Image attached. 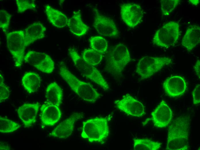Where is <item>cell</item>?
<instances>
[{
	"label": "cell",
	"mask_w": 200,
	"mask_h": 150,
	"mask_svg": "<svg viewBox=\"0 0 200 150\" xmlns=\"http://www.w3.org/2000/svg\"><path fill=\"white\" fill-rule=\"evenodd\" d=\"M190 117L182 115L172 121L168 128L166 150L189 149V142Z\"/></svg>",
	"instance_id": "obj_1"
},
{
	"label": "cell",
	"mask_w": 200,
	"mask_h": 150,
	"mask_svg": "<svg viewBox=\"0 0 200 150\" xmlns=\"http://www.w3.org/2000/svg\"><path fill=\"white\" fill-rule=\"evenodd\" d=\"M59 74L71 89L83 100L94 102L100 97V94L90 84L82 81L76 78L63 62L59 64Z\"/></svg>",
	"instance_id": "obj_2"
},
{
	"label": "cell",
	"mask_w": 200,
	"mask_h": 150,
	"mask_svg": "<svg viewBox=\"0 0 200 150\" xmlns=\"http://www.w3.org/2000/svg\"><path fill=\"white\" fill-rule=\"evenodd\" d=\"M109 133L107 119L96 117L83 123L81 137L91 142H101L107 138Z\"/></svg>",
	"instance_id": "obj_3"
},
{
	"label": "cell",
	"mask_w": 200,
	"mask_h": 150,
	"mask_svg": "<svg viewBox=\"0 0 200 150\" xmlns=\"http://www.w3.org/2000/svg\"><path fill=\"white\" fill-rule=\"evenodd\" d=\"M105 69L114 76L120 75L131 60L129 51L123 44L119 43L112 47L106 56Z\"/></svg>",
	"instance_id": "obj_4"
},
{
	"label": "cell",
	"mask_w": 200,
	"mask_h": 150,
	"mask_svg": "<svg viewBox=\"0 0 200 150\" xmlns=\"http://www.w3.org/2000/svg\"><path fill=\"white\" fill-rule=\"evenodd\" d=\"M68 51L74 65L81 73L105 91L109 89L108 83L97 68L86 63L74 49L69 48Z\"/></svg>",
	"instance_id": "obj_5"
},
{
	"label": "cell",
	"mask_w": 200,
	"mask_h": 150,
	"mask_svg": "<svg viewBox=\"0 0 200 150\" xmlns=\"http://www.w3.org/2000/svg\"><path fill=\"white\" fill-rule=\"evenodd\" d=\"M172 62V59L169 57L145 56L139 60L136 72L141 80L147 79Z\"/></svg>",
	"instance_id": "obj_6"
},
{
	"label": "cell",
	"mask_w": 200,
	"mask_h": 150,
	"mask_svg": "<svg viewBox=\"0 0 200 150\" xmlns=\"http://www.w3.org/2000/svg\"><path fill=\"white\" fill-rule=\"evenodd\" d=\"M7 45L13 58L15 66L20 67L24 61L27 47L24 40V31H12L6 33Z\"/></svg>",
	"instance_id": "obj_7"
},
{
	"label": "cell",
	"mask_w": 200,
	"mask_h": 150,
	"mask_svg": "<svg viewBox=\"0 0 200 150\" xmlns=\"http://www.w3.org/2000/svg\"><path fill=\"white\" fill-rule=\"evenodd\" d=\"M180 26L175 22L170 21L157 30L153 38V43L159 47L167 48L174 46L180 35Z\"/></svg>",
	"instance_id": "obj_8"
},
{
	"label": "cell",
	"mask_w": 200,
	"mask_h": 150,
	"mask_svg": "<svg viewBox=\"0 0 200 150\" xmlns=\"http://www.w3.org/2000/svg\"><path fill=\"white\" fill-rule=\"evenodd\" d=\"M24 61L38 70L47 74L53 72L54 62L47 54L35 51H29L24 57Z\"/></svg>",
	"instance_id": "obj_9"
},
{
	"label": "cell",
	"mask_w": 200,
	"mask_h": 150,
	"mask_svg": "<svg viewBox=\"0 0 200 150\" xmlns=\"http://www.w3.org/2000/svg\"><path fill=\"white\" fill-rule=\"evenodd\" d=\"M94 19L93 25L97 32L104 36L116 38L119 32L114 20L100 13L96 8L93 9Z\"/></svg>",
	"instance_id": "obj_10"
},
{
	"label": "cell",
	"mask_w": 200,
	"mask_h": 150,
	"mask_svg": "<svg viewBox=\"0 0 200 150\" xmlns=\"http://www.w3.org/2000/svg\"><path fill=\"white\" fill-rule=\"evenodd\" d=\"M120 14L124 23L130 28H134L142 22L143 11L141 6L138 4L124 3L120 6Z\"/></svg>",
	"instance_id": "obj_11"
},
{
	"label": "cell",
	"mask_w": 200,
	"mask_h": 150,
	"mask_svg": "<svg viewBox=\"0 0 200 150\" xmlns=\"http://www.w3.org/2000/svg\"><path fill=\"white\" fill-rule=\"evenodd\" d=\"M114 104L119 109L130 116L140 118L146 114L143 104L128 94L115 101Z\"/></svg>",
	"instance_id": "obj_12"
},
{
	"label": "cell",
	"mask_w": 200,
	"mask_h": 150,
	"mask_svg": "<svg viewBox=\"0 0 200 150\" xmlns=\"http://www.w3.org/2000/svg\"><path fill=\"white\" fill-rule=\"evenodd\" d=\"M172 115L169 107L165 101L162 100L151 112V119L155 127H166L170 123Z\"/></svg>",
	"instance_id": "obj_13"
},
{
	"label": "cell",
	"mask_w": 200,
	"mask_h": 150,
	"mask_svg": "<svg viewBox=\"0 0 200 150\" xmlns=\"http://www.w3.org/2000/svg\"><path fill=\"white\" fill-rule=\"evenodd\" d=\"M166 93L172 97L181 96L185 92L187 83L183 78L179 75H174L167 78L163 84Z\"/></svg>",
	"instance_id": "obj_14"
},
{
	"label": "cell",
	"mask_w": 200,
	"mask_h": 150,
	"mask_svg": "<svg viewBox=\"0 0 200 150\" xmlns=\"http://www.w3.org/2000/svg\"><path fill=\"white\" fill-rule=\"evenodd\" d=\"M83 116L81 113H74L54 129L51 133V136L59 139L67 138L72 133L75 123Z\"/></svg>",
	"instance_id": "obj_15"
},
{
	"label": "cell",
	"mask_w": 200,
	"mask_h": 150,
	"mask_svg": "<svg viewBox=\"0 0 200 150\" xmlns=\"http://www.w3.org/2000/svg\"><path fill=\"white\" fill-rule=\"evenodd\" d=\"M39 107L40 104L37 102L26 103L18 108V116L25 127H30L36 122Z\"/></svg>",
	"instance_id": "obj_16"
},
{
	"label": "cell",
	"mask_w": 200,
	"mask_h": 150,
	"mask_svg": "<svg viewBox=\"0 0 200 150\" xmlns=\"http://www.w3.org/2000/svg\"><path fill=\"white\" fill-rule=\"evenodd\" d=\"M41 123L45 126L55 125L60 119L61 113L59 107L46 103L41 108Z\"/></svg>",
	"instance_id": "obj_17"
},
{
	"label": "cell",
	"mask_w": 200,
	"mask_h": 150,
	"mask_svg": "<svg viewBox=\"0 0 200 150\" xmlns=\"http://www.w3.org/2000/svg\"><path fill=\"white\" fill-rule=\"evenodd\" d=\"M46 28L41 23L35 22L32 23L24 31V40L27 46L36 41L44 38Z\"/></svg>",
	"instance_id": "obj_18"
},
{
	"label": "cell",
	"mask_w": 200,
	"mask_h": 150,
	"mask_svg": "<svg viewBox=\"0 0 200 150\" xmlns=\"http://www.w3.org/2000/svg\"><path fill=\"white\" fill-rule=\"evenodd\" d=\"M200 42V27L193 25L188 28L182 40V44L188 52L192 51Z\"/></svg>",
	"instance_id": "obj_19"
},
{
	"label": "cell",
	"mask_w": 200,
	"mask_h": 150,
	"mask_svg": "<svg viewBox=\"0 0 200 150\" xmlns=\"http://www.w3.org/2000/svg\"><path fill=\"white\" fill-rule=\"evenodd\" d=\"M67 26L70 32L78 36L86 34L89 28L82 20L79 11L74 12L72 16L68 18Z\"/></svg>",
	"instance_id": "obj_20"
},
{
	"label": "cell",
	"mask_w": 200,
	"mask_h": 150,
	"mask_svg": "<svg viewBox=\"0 0 200 150\" xmlns=\"http://www.w3.org/2000/svg\"><path fill=\"white\" fill-rule=\"evenodd\" d=\"M45 11L47 19L54 26L61 28L67 26L68 18L61 12L48 4L45 5Z\"/></svg>",
	"instance_id": "obj_21"
},
{
	"label": "cell",
	"mask_w": 200,
	"mask_h": 150,
	"mask_svg": "<svg viewBox=\"0 0 200 150\" xmlns=\"http://www.w3.org/2000/svg\"><path fill=\"white\" fill-rule=\"evenodd\" d=\"M63 93L61 87L56 82L51 83L45 92L46 103L59 107L62 103Z\"/></svg>",
	"instance_id": "obj_22"
},
{
	"label": "cell",
	"mask_w": 200,
	"mask_h": 150,
	"mask_svg": "<svg viewBox=\"0 0 200 150\" xmlns=\"http://www.w3.org/2000/svg\"><path fill=\"white\" fill-rule=\"evenodd\" d=\"M22 82L24 88L27 92L34 93L37 91L40 87L41 78L37 74L29 72L24 75Z\"/></svg>",
	"instance_id": "obj_23"
},
{
	"label": "cell",
	"mask_w": 200,
	"mask_h": 150,
	"mask_svg": "<svg viewBox=\"0 0 200 150\" xmlns=\"http://www.w3.org/2000/svg\"><path fill=\"white\" fill-rule=\"evenodd\" d=\"M133 141V149L134 150H157L161 147L162 144L148 138H134Z\"/></svg>",
	"instance_id": "obj_24"
},
{
	"label": "cell",
	"mask_w": 200,
	"mask_h": 150,
	"mask_svg": "<svg viewBox=\"0 0 200 150\" xmlns=\"http://www.w3.org/2000/svg\"><path fill=\"white\" fill-rule=\"evenodd\" d=\"M82 58L87 63L95 66L101 62L103 55L101 53L92 49H86L83 52Z\"/></svg>",
	"instance_id": "obj_25"
},
{
	"label": "cell",
	"mask_w": 200,
	"mask_h": 150,
	"mask_svg": "<svg viewBox=\"0 0 200 150\" xmlns=\"http://www.w3.org/2000/svg\"><path fill=\"white\" fill-rule=\"evenodd\" d=\"M89 41L91 49L101 54L106 51L108 48L107 43L103 37L99 36H92L90 38Z\"/></svg>",
	"instance_id": "obj_26"
},
{
	"label": "cell",
	"mask_w": 200,
	"mask_h": 150,
	"mask_svg": "<svg viewBox=\"0 0 200 150\" xmlns=\"http://www.w3.org/2000/svg\"><path fill=\"white\" fill-rule=\"evenodd\" d=\"M21 125L7 118L0 117V132L7 133L13 132L19 129Z\"/></svg>",
	"instance_id": "obj_27"
},
{
	"label": "cell",
	"mask_w": 200,
	"mask_h": 150,
	"mask_svg": "<svg viewBox=\"0 0 200 150\" xmlns=\"http://www.w3.org/2000/svg\"><path fill=\"white\" fill-rule=\"evenodd\" d=\"M180 0H162L161 1V10L162 14L166 16L172 12L178 5Z\"/></svg>",
	"instance_id": "obj_28"
},
{
	"label": "cell",
	"mask_w": 200,
	"mask_h": 150,
	"mask_svg": "<svg viewBox=\"0 0 200 150\" xmlns=\"http://www.w3.org/2000/svg\"><path fill=\"white\" fill-rule=\"evenodd\" d=\"M18 13H22L28 10H36V5L34 0H16Z\"/></svg>",
	"instance_id": "obj_29"
},
{
	"label": "cell",
	"mask_w": 200,
	"mask_h": 150,
	"mask_svg": "<svg viewBox=\"0 0 200 150\" xmlns=\"http://www.w3.org/2000/svg\"><path fill=\"white\" fill-rule=\"evenodd\" d=\"M12 15L5 10H0V28L4 33H6L10 25Z\"/></svg>",
	"instance_id": "obj_30"
},
{
	"label": "cell",
	"mask_w": 200,
	"mask_h": 150,
	"mask_svg": "<svg viewBox=\"0 0 200 150\" xmlns=\"http://www.w3.org/2000/svg\"><path fill=\"white\" fill-rule=\"evenodd\" d=\"M0 79V102L1 103L9 98L10 93L7 87L3 82V78L1 73Z\"/></svg>",
	"instance_id": "obj_31"
},
{
	"label": "cell",
	"mask_w": 200,
	"mask_h": 150,
	"mask_svg": "<svg viewBox=\"0 0 200 150\" xmlns=\"http://www.w3.org/2000/svg\"><path fill=\"white\" fill-rule=\"evenodd\" d=\"M193 103L196 106L200 103V85L197 84L192 92Z\"/></svg>",
	"instance_id": "obj_32"
},
{
	"label": "cell",
	"mask_w": 200,
	"mask_h": 150,
	"mask_svg": "<svg viewBox=\"0 0 200 150\" xmlns=\"http://www.w3.org/2000/svg\"><path fill=\"white\" fill-rule=\"evenodd\" d=\"M194 70L196 73V74L199 77V79H200V60L198 59L197 60L194 66Z\"/></svg>",
	"instance_id": "obj_33"
},
{
	"label": "cell",
	"mask_w": 200,
	"mask_h": 150,
	"mask_svg": "<svg viewBox=\"0 0 200 150\" xmlns=\"http://www.w3.org/2000/svg\"><path fill=\"white\" fill-rule=\"evenodd\" d=\"M191 3H192V4L195 5H197L198 4H199V3L200 1L199 0H190L189 1Z\"/></svg>",
	"instance_id": "obj_34"
}]
</instances>
